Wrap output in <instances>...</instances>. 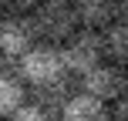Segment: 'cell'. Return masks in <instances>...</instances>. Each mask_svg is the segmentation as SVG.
Returning <instances> with one entry per match:
<instances>
[{"mask_svg":"<svg viewBox=\"0 0 128 121\" xmlns=\"http://www.w3.org/2000/svg\"><path fill=\"white\" fill-rule=\"evenodd\" d=\"M7 121H54V115H47L40 104H34V101H30V104H24L17 115H14V118H7Z\"/></svg>","mask_w":128,"mask_h":121,"instance_id":"8fae6325","label":"cell"},{"mask_svg":"<svg viewBox=\"0 0 128 121\" xmlns=\"http://www.w3.org/2000/svg\"><path fill=\"white\" fill-rule=\"evenodd\" d=\"M34 91V104H40V108L47 111V115H54V118H61V111H64V104L71 101V81L64 77V81L58 84H44V88H30Z\"/></svg>","mask_w":128,"mask_h":121,"instance_id":"9c48e42d","label":"cell"},{"mask_svg":"<svg viewBox=\"0 0 128 121\" xmlns=\"http://www.w3.org/2000/svg\"><path fill=\"white\" fill-rule=\"evenodd\" d=\"M24 104H30V84L20 77L14 61H4V74H0V115L14 118Z\"/></svg>","mask_w":128,"mask_h":121,"instance_id":"8992f818","label":"cell"},{"mask_svg":"<svg viewBox=\"0 0 128 121\" xmlns=\"http://www.w3.org/2000/svg\"><path fill=\"white\" fill-rule=\"evenodd\" d=\"M34 27H37V37L44 44H68L78 30H81V20H78V10L74 3H64V0H44L37 10L30 13Z\"/></svg>","mask_w":128,"mask_h":121,"instance_id":"6da1fadb","label":"cell"},{"mask_svg":"<svg viewBox=\"0 0 128 121\" xmlns=\"http://www.w3.org/2000/svg\"><path fill=\"white\" fill-rule=\"evenodd\" d=\"M81 91H88V94L115 104L118 98L128 94V71L122 67V64L104 61V64H98L94 71H88V74L81 77Z\"/></svg>","mask_w":128,"mask_h":121,"instance_id":"277c9868","label":"cell"},{"mask_svg":"<svg viewBox=\"0 0 128 121\" xmlns=\"http://www.w3.org/2000/svg\"><path fill=\"white\" fill-rule=\"evenodd\" d=\"M64 3H74V0H64Z\"/></svg>","mask_w":128,"mask_h":121,"instance_id":"9a60e30c","label":"cell"},{"mask_svg":"<svg viewBox=\"0 0 128 121\" xmlns=\"http://www.w3.org/2000/svg\"><path fill=\"white\" fill-rule=\"evenodd\" d=\"M74 10L81 27L91 30H104L115 24V0H74Z\"/></svg>","mask_w":128,"mask_h":121,"instance_id":"ba28073f","label":"cell"},{"mask_svg":"<svg viewBox=\"0 0 128 121\" xmlns=\"http://www.w3.org/2000/svg\"><path fill=\"white\" fill-rule=\"evenodd\" d=\"M61 121H111V104L88 91H74L61 111Z\"/></svg>","mask_w":128,"mask_h":121,"instance_id":"52a82bcc","label":"cell"},{"mask_svg":"<svg viewBox=\"0 0 128 121\" xmlns=\"http://www.w3.org/2000/svg\"><path fill=\"white\" fill-rule=\"evenodd\" d=\"M111 121H128V94L111 104Z\"/></svg>","mask_w":128,"mask_h":121,"instance_id":"4fadbf2b","label":"cell"},{"mask_svg":"<svg viewBox=\"0 0 128 121\" xmlns=\"http://www.w3.org/2000/svg\"><path fill=\"white\" fill-rule=\"evenodd\" d=\"M115 20L128 24V0H115Z\"/></svg>","mask_w":128,"mask_h":121,"instance_id":"5bb4252c","label":"cell"},{"mask_svg":"<svg viewBox=\"0 0 128 121\" xmlns=\"http://www.w3.org/2000/svg\"><path fill=\"white\" fill-rule=\"evenodd\" d=\"M64 64H68L71 74L84 77L88 71H94L98 64L108 61V51H104V30H91V27H81L68 44H61Z\"/></svg>","mask_w":128,"mask_h":121,"instance_id":"3957f363","label":"cell"},{"mask_svg":"<svg viewBox=\"0 0 128 121\" xmlns=\"http://www.w3.org/2000/svg\"><path fill=\"white\" fill-rule=\"evenodd\" d=\"M14 67L20 71V77H24L30 88L58 84V81H64V77L71 74L68 64H64L61 47H54V44H37L34 51H27L20 61H14Z\"/></svg>","mask_w":128,"mask_h":121,"instance_id":"7a4b0ae2","label":"cell"},{"mask_svg":"<svg viewBox=\"0 0 128 121\" xmlns=\"http://www.w3.org/2000/svg\"><path fill=\"white\" fill-rule=\"evenodd\" d=\"M44 0H4V10L14 13V17H30Z\"/></svg>","mask_w":128,"mask_h":121,"instance_id":"7c38bea8","label":"cell"},{"mask_svg":"<svg viewBox=\"0 0 128 121\" xmlns=\"http://www.w3.org/2000/svg\"><path fill=\"white\" fill-rule=\"evenodd\" d=\"M104 51H108L111 64L128 67V24L115 20L111 27H104Z\"/></svg>","mask_w":128,"mask_h":121,"instance_id":"30bf717a","label":"cell"},{"mask_svg":"<svg viewBox=\"0 0 128 121\" xmlns=\"http://www.w3.org/2000/svg\"><path fill=\"white\" fill-rule=\"evenodd\" d=\"M37 27H34L30 17H14L7 13L4 24H0V54L4 61H20L27 51L37 47Z\"/></svg>","mask_w":128,"mask_h":121,"instance_id":"5b68a950","label":"cell"}]
</instances>
